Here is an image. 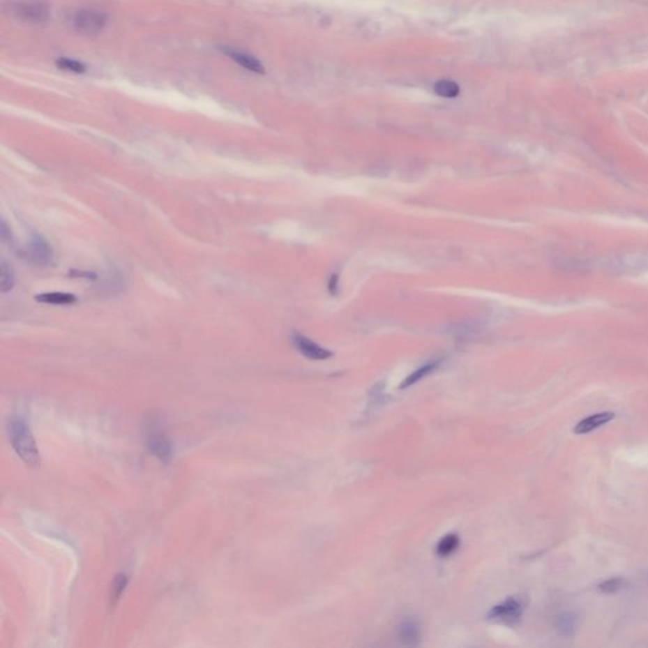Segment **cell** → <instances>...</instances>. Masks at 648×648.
Segmentation results:
<instances>
[{"label": "cell", "mask_w": 648, "mask_h": 648, "mask_svg": "<svg viewBox=\"0 0 648 648\" xmlns=\"http://www.w3.org/2000/svg\"><path fill=\"white\" fill-rule=\"evenodd\" d=\"M9 438L15 453L28 465L36 467L40 464V453L32 432L23 419H14L9 424Z\"/></svg>", "instance_id": "obj_1"}, {"label": "cell", "mask_w": 648, "mask_h": 648, "mask_svg": "<svg viewBox=\"0 0 648 648\" xmlns=\"http://www.w3.org/2000/svg\"><path fill=\"white\" fill-rule=\"evenodd\" d=\"M527 607V598L525 595H517L505 599L503 603L492 607L488 613L489 621H500L504 624H517Z\"/></svg>", "instance_id": "obj_2"}, {"label": "cell", "mask_w": 648, "mask_h": 648, "mask_svg": "<svg viewBox=\"0 0 648 648\" xmlns=\"http://www.w3.org/2000/svg\"><path fill=\"white\" fill-rule=\"evenodd\" d=\"M68 24L82 33H96L105 27L108 18L94 9H79L68 15Z\"/></svg>", "instance_id": "obj_3"}, {"label": "cell", "mask_w": 648, "mask_h": 648, "mask_svg": "<svg viewBox=\"0 0 648 648\" xmlns=\"http://www.w3.org/2000/svg\"><path fill=\"white\" fill-rule=\"evenodd\" d=\"M12 14L17 20H21L28 23H42L47 21L48 8L43 3L38 1H24V3H17L10 8Z\"/></svg>", "instance_id": "obj_4"}, {"label": "cell", "mask_w": 648, "mask_h": 648, "mask_svg": "<svg viewBox=\"0 0 648 648\" xmlns=\"http://www.w3.org/2000/svg\"><path fill=\"white\" fill-rule=\"evenodd\" d=\"M28 257L38 266H48L54 259V251L46 239L40 234H33L28 245Z\"/></svg>", "instance_id": "obj_5"}, {"label": "cell", "mask_w": 648, "mask_h": 648, "mask_svg": "<svg viewBox=\"0 0 648 648\" xmlns=\"http://www.w3.org/2000/svg\"><path fill=\"white\" fill-rule=\"evenodd\" d=\"M293 343L301 355L307 357L309 360L323 361V360H328L329 357H332L331 351H328L326 348L317 345L315 342L312 341L310 338H308L306 336L295 333L293 336Z\"/></svg>", "instance_id": "obj_6"}, {"label": "cell", "mask_w": 648, "mask_h": 648, "mask_svg": "<svg viewBox=\"0 0 648 648\" xmlns=\"http://www.w3.org/2000/svg\"><path fill=\"white\" fill-rule=\"evenodd\" d=\"M222 52L228 56L233 62H236L237 65H239L241 68H246L248 71L256 73V74H264L265 73L264 65L253 56L229 47H222Z\"/></svg>", "instance_id": "obj_7"}, {"label": "cell", "mask_w": 648, "mask_h": 648, "mask_svg": "<svg viewBox=\"0 0 648 648\" xmlns=\"http://www.w3.org/2000/svg\"><path fill=\"white\" fill-rule=\"evenodd\" d=\"M615 414L612 412H603V413H596L593 416H587L585 419L580 421L579 423L575 425L573 432L576 435H587L593 430H598L603 427L604 424L609 423L610 421L615 419Z\"/></svg>", "instance_id": "obj_8"}, {"label": "cell", "mask_w": 648, "mask_h": 648, "mask_svg": "<svg viewBox=\"0 0 648 648\" xmlns=\"http://www.w3.org/2000/svg\"><path fill=\"white\" fill-rule=\"evenodd\" d=\"M399 637L404 645L407 646H416L421 638L419 626L413 619H405L402 621L399 627Z\"/></svg>", "instance_id": "obj_9"}, {"label": "cell", "mask_w": 648, "mask_h": 648, "mask_svg": "<svg viewBox=\"0 0 648 648\" xmlns=\"http://www.w3.org/2000/svg\"><path fill=\"white\" fill-rule=\"evenodd\" d=\"M149 447H150L151 452L160 460L167 461L169 458H171L172 451H171L170 442L165 438L164 435L161 433L151 435Z\"/></svg>", "instance_id": "obj_10"}, {"label": "cell", "mask_w": 648, "mask_h": 648, "mask_svg": "<svg viewBox=\"0 0 648 648\" xmlns=\"http://www.w3.org/2000/svg\"><path fill=\"white\" fill-rule=\"evenodd\" d=\"M438 365H439V361H432L430 362V363H425L422 368L416 370L413 374H410V375L402 382V385H400V389H407V388H409L412 385H414L416 382L424 379L425 376L430 375V374H432V372L438 368Z\"/></svg>", "instance_id": "obj_11"}, {"label": "cell", "mask_w": 648, "mask_h": 648, "mask_svg": "<svg viewBox=\"0 0 648 648\" xmlns=\"http://www.w3.org/2000/svg\"><path fill=\"white\" fill-rule=\"evenodd\" d=\"M458 546H460V538H458V534L451 533V534L444 536V538L438 542L437 555L441 556V557H447V556H450V555L455 552Z\"/></svg>", "instance_id": "obj_12"}, {"label": "cell", "mask_w": 648, "mask_h": 648, "mask_svg": "<svg viewBox=\"0 0 648 648\" xmlns=\"http://www.w3.org/2000/svg\"><path fill=\"white\" fill-rule=\"evenodd\" d=\"M36 301L41 303H47V304H57V306H63V304H73L75 303L76 296L73 294L68 293H45L36 295Z\"/></svg>", "instance_id": "obj_13"}, {"label": "cell", "mask_w": 648, "mask_h": 648, "mask_svg": "<svg viewBox=\"0 0 648 648\" xmlns=\"http://www.w3.org/2000/svg\"><path fill=\"white\" fill-rule=\"evenodd\" d=\"M433 91L437 96L447 98V99H453L460 94V86L458 82L452 80H438L433 86Z\"/></svg>", "instance_id": "obj_14"}, {"label": "cell", "mask_w": 648, "mask_h": 648, "mask_svg": "<svg viewBox=\"0 0 648 648\" xmlns=\"http://www.w3.org/2000/svg\"><path fill=\"white\" fill-rule=\"evenodd\" d=\"M576 623H578L576 615H573V613H564L557 618L556 628H557L559 635H564V637H570V635L575 633Z\"/></svg>", "instance_id": "obj_15"}, {"label": "cell", "mask_w": 648, "mask_h": 648, "mask_svg": "<svg viewBox=\"0 0 648 648\" xmlns=\"http://www.w3.org/2000/svg\"><path fill=\"white\" fill-rule=\"evenodd\" d=\"M128 584V579L124 573H118L113 580V584L110 587V605H116V603L121 599L122 594L124 593L126 587Z\"/></svg>", "instance_id": "obj_16"}, {"label": "cell", "mask_w": 648, "mask_h": 648, "mask_svg": "<svg viewBox=\"0 0 648 648\" xmlns=\"http://www.w3.org/2000/svg\"><path fill=\"white\" fill-rule=\"evenodd\" d=\"M14 273L12 271V267L8 265L6 261H1V265H0V287H1V292L3 293H7L9 290H12L14 287Z\"/></svg>", "instance_id": "obj_17"}, {"label": "cell", "mask_w": 648, "mask_h": 648, "mask_svg": "<svg viewBox=\"0 0 648 648\" xmlns=\"http://www.w3.org/2000/svg\"><path fill=\"white\" fill-rule=\"evenodd\" d=\"M56 63H57L59 68H62V70H66L68 73L82 74V73L86 71V66H85L82 62L77 61V60H73V59L61 57V59L56 60Z\"/></svg>", "instance_id": "obj_18"}, {"label": "cell", "mask_w": 648, "mask_h": 648, "mask_svg": "<svg viewBox=\"0 0 648 648\" xmlns=\"http://www.w3.org/2000/svg\"><path fill=\"white\" fill-rule=\"evenodd\" d=\"M626 584H627V581L624 580L623 578H613V579L603 581L599 585V590L604 594H615L626 587Z\"/></svg>", "instance_id": "obj_19"}, {"label": "cell", "mask_w": 648, "mask_h": 648, "mask_svg": "<svg viewBox=\"0 0 648 648\" xmlns=\"http://www.w3.org/2000/svg\"><path fill=\"white\" fill-rule=\"evenodd\" d=\"M338 280H340L338 279V275H337V273H333V275L331 276L329 281H328V292L332 294V295H337V294H338V289H340V287H338Z\"/></svg>", "instance_id": "obj_20"}]
</instances>
